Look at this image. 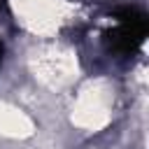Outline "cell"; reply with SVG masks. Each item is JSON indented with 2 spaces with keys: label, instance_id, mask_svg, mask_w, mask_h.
<instances>
[{
  "label": "cell",
  "instance_id": "obj_1",
  "mask_svg": "<svg viewBox=\"0 0 149 149\" xmlns=\"http://www.w3.org/2000/svg\"><path fill=\"white\" fill-rule=\"evenodd\" d=\"M147 16L135 7H123L116 12L112 30H107V47L121 56H133L147 37Z\"/></svg>",
  "mask_w": 149,
  "mask_h": 149
},
{
  "label": "cell",
  "instance_id": "obj_2",
  "mask_svg": "<svg viewBox=\"0 0 149 149\" xmlns=\"http://www.w3.org/2000/svg\"><path fill=\"white\" fill-rule=\"evenodd\" d=\"M2 54H5V49H2V42H0V63H2Z\"/></svg>",
  "mask_w": 149,
  "mask_h": 149
},
{
  "label": "cell",
  "instance_id": "obj_3",
  "mask_svg": "<svg viewBox=\"0 0 149 149\" xmlns=\"http://www.w3.org/2000/svg\"><path fill=\"white\" fill-rule=\"evenodd\" d=\"M5 5H7V0H0V9H5Z\"/></svg>",
  "mask_w": 149,
  "mask_h": 149
}]
</instances>
